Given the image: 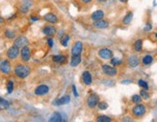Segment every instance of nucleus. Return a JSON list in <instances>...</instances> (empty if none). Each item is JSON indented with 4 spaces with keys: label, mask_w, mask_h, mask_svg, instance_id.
Wrapping results in <instances>:
<instances>
[{
    "label": "nucleus",
    "mask_w": 157,
    "mask_h": 122,
    "mask_svg": "<svg viewBox=\"0 0 157 122\" xmlns=\"http://www.w3.org/2000/svg\"><path fill=\"white\" fill-rule=\"evenodd\" d=\"M131 81H132L131 80H125L121 81V83H123V84H128V83H130Z\"/></svg>",
    "instance_id": "37998d69"
},
{
    "label": "nucleus",
    "mask_w": 157,
    "mask_h": 122,
    "mask_svg": "<svg viewBox=\"0 0 157 122\" xmlns=\"http://www.w3.org/2000/svg\"><path fill=\"white\" fill-rule=\"evenodd\" d=\"M140 96L142 97V99H145V100H148V99H149V94L148 92V90H145V89L141 90Z\"/></svg>",
    "instance_id": "72a5a7b5"
},
{
    "label": "nucleus",
    "mask_w": 157,
    "mask_h": 122,
    "mask_svg": "<svg viewBox=\"0 0 157 122\" xmlns=\"http://www.w3.org/2000/svg\"><path fill=\"white\" fill-rule=\"evenodd\" d=\"M33 4H34V2L32 1V0H22V4L23 6L27 7V8H31V7L33 6Z\"/></svg>",
    "instance_id": "473e14b6"
},
{
    "label": "nucleus",
    "mask_w": 157,
    "mask_h": 122,
    "mask_svg": "<svg viewBox=\"0 0 157 122\" xmlns=\"http://www.w3.org/2000/svg\"><path fill=\"white\" fill-rule=\"evenodd\" d=\"M28 45H29V40L28 38L25 36H19L14 41V46H16L19 49H21V48L26 47V46Z\"/></svg>",
    "instance_id": "6e6552de"
},
{
    "label": "nucleus",
    "mask_w": 157,
    "mask_h": 122,
    "mask_svg": "<svg viewBox=\"0 0 157 122\" xmlns=\"http://www.w3.org/2000/svg\"><path fill=\"white\" fill-rule=\"evenodd\" d=\"M1 100H2V98H1V97H0V101H1Z\"/></svg>",
    "instance_id": "de8ad7c7"
},
{
    "label": "nucleus",
    "mask_w": 157,
    "mask_h": 122,
    "mask_svg": "<svg viewBox=\"0 0 157 122\" xmlns=\"http://www.w3.org/2000/svg\"><path fill=\"white\" fill-rule=\"evenodd\" d=\"M48 121H50V122H62V121H64V119H63L62 115H61L59 113H54L49 117Z\"/></svg>",
    "instance_id": "4be33fe9"
},
{
    "label": "nucleus",
    "mask_w": 157,
    "mask_h": 122,
    "mask_svg": "<svg viewBox=\"0 0 157 122\" xmlns=\"http://www.w3.org/2000/svg\"><path fill=\"white\" fill-rule=\"evenodd\" d=\"M12 72V65L8 58H1L0 59V73L2 75L8 76Z\"/></svg>",
    "instance_id": "f03ea898"
},
{
    "label": "nucleus",
    "mask_w": 157,
    "mask_h": 122,
    "mask_svg": "<svg viewBox=\"0 0 157 122\" xmlns=\"http://www.w3.org/2000/svg\"><path fill=\"white\" fill-rule=\"evenodd\" d=\"M81 80H82L83 83L85 85H91L93 83V77L92 74H91L89 71H84L82 73V76H81Z\"/></svg>",
    "instance_id": "2eb2a0df"
},
{
    "label": "nucleus",
    "mask_w": 157,
    "mask_h": 122,
    "mask_svg": "<svg viewBox=\"0 0 157 122\" xmlns=\"http://www.w3.org/2000/svg\"><path fill=\"white\" fill-rule=\"evenodd\" d=\"M30 19H31L32 21H38V20L40 19L39 17H37V16H32L31 17H30Z\"/></svg>",
    "instance_id": "ea45409f"
},
{
    "label": "nucleus",
    "mask_w": 157,
    "mask_h": 122,
    "mask_svg": "<svg viewBox=\"0 0 157 122\" xmlns=\"http://www.w3.org/2000/svg\"><path fill=\"white\" fill-rule=\"evenodd\" d=\"M93 27L97 29H106L109 27V21L105 19H99V20H95L93 21Z\"/></svg>",
    "instance_id": "dca6fc26"
},
{
    "label": "nucleus",
    "mask_w": 157,
    "mask_h": 122,
    "mask_svg": "<svg viewBox=\"0 0 157 122\" xmlns=\"http://www.w3.org/2000/svg\"><path fill=\"white\" fill-rule=\"evenodd\" d=\"M97 107H98V109H99V110L105 111V110H107V109H108V104L106 103V102H99Z\"/></svg>",
    "instance_id": "2f4dec72"
},
{
    "label": "nucleus",
    "mask_w": 157,
    "mask_h": 122,
    "mask_svg": "<svg viewBox=\"0 0 157 122\" xmlns=\"http://www.w3.org/2000/svg\"><path fill=\"white\" fill-rule=\"evenodd\" d=\"M134 50L136 52H141L143 50V40L139 39V40H136L135 43H134Z\"/></svg>",
    "instance_id": "5701e85b"
},
{
    "label": "nucleus",
    "mask_w": 157,
    "mask_h": 122,
    "mask_svg": "<svg viewBox=\"0 0 157 122\" xmlns=\"http://www.w3.org/2000/svg\"><path fill=\"white\" fill-rule=\"evenodd\" d=\"M42 33H44V35H45L46 37H53L56 35L57 29L54 25L50 23L48 25H45L44 28H42Z\"/></svg>",
    "instance_id": "1a4fd4ad"
},
{
    "label": "nucleus",
    "mask_w": 157,
    "mask_h": 122,
    "mask_svg": "<svg viewBox=\"0 0 157 122\" xmlns=\"http://www.w3.org/2000/svg\"><path fill=\"white\" fill-rule=\"evenodd\" d=\"M20 59L24 63L29 62L30 59H31V49L28 46L21 48V50H20Z\"/></svg>",
    "instance_id": "0eeeda50"
},
{
    "label": "nucleus",
    "mask_w": 157,
    "mask_h": 122,
    "mask_svg": "<svg viewBox=\"0 0 157 122\" xmlns=\"http://www.w3.org/2000/svg\"><path fill=\"white\" fill-rule=\"evenodd\" d=\"M142 62H143V64L145 66H148V65H150L151 63L153 62V56L150 54H146L145 56L143 57V59H142Z\"/></svg>",
    "instance_id": "b1692460"
},
{
    "label": "nucleus",
    "mask_w": 157,
    "mask_h": 122,
    "mask_svg": "<svg viewBox=\"0 0 157 122\" xmlns=\"http://www.w3.org/2000/svg\"><path fill=\"white\" fill-rule=\"evenodd\" d=\"M14 82H13V80H9L8 82H7V92L9 94L13 93V91H14Z\"/></svg>",
    "instance_id": "c756f323"
},
{
    "label": "nucleus",
    "mask_w": 157,
    "mask_h": 122,
    "mask_svg": "<svg viewBox=\"0 0 157 122\" xmlns=\"http://www.w3.org/2000/svg\"><path fill=\"white\" fill-rule=\"evenodd\" d=\"M98 103H99V96L97 94H90L87 98V101H86V104H87L88 108L90 109H95V107H97Z\"/></svg>",
    "instance_id": "39448f33"
},
{
    "label": "nucleus",
    "mask_w": 157,
    "mask_h": 122,
    "mask_svg": "<svg viewBox=\"0 0 157 122\" xmlns=\"http://www.w3.org/2000/svg\"><path fill=\"white\" fill-rule=\"evenodd\" d=\"M83 49H84L83 43L80 42V41H76L72 48V55H81V53L83 52Z\"/></svg>",
    "instance_id": "f8f14e48"
},
{
    "label": "nucleus",
    "mask_w": 157,
    "mask_h": 122,
    "mask_svg": "<svg viewBox=\"0 0 157 122\" xmlns=\"http://www.w3.org/2000/svg\"><path fill=\"white\" fill-rule=\"evenodd\" d=\"M2 21H3V19H1V17H0V22H2Z\"/></svg>",
    "instance_id": "49530a36"
},
{
    "label": "nucleus",
    "mask_w": 157,
    "mask_h": 122,
    "mask_svg": "<svg viewBox=\"0 0 157 122\" xmlns=\"http://www.w3.org/2000/svg\"><path fill=\"white\" fill-rule=\"evenodd\" d=\"M79 1L81 2V3H84V4H89V3H91V2H92L93 0H79Z\"/></svg>",
    "instance_id": "79ce46f5"
},
{
    "label": "nucleus",
    "mask_w": 157,
    "mask_h": 122,
    "mask_svg": "<svg viewBox=\"0 0 157 122\" xmlns=\"http://www.w3.org/2000/svg\"><path fill=\"white\" fill-rule=\"evenodd\" d=\"M123 121H133V119L131 118V117H128V116H125V117L123 118Z\"/></svg>",
    "instance_id": "a19ab883"
},
{
    "label": "nucleus",
    "mask_w": 157,
    "mask_h": 122,
    "mask_svg": "<svg viewBox=\"0 0 157 122\" xmlns=\"http://www.w3.org/2000/svg\"><path fill=\"white\" fill-rule=\"evenodd\" d=\"M133 19V13L132 12H129L125 15V17L123 19V24H130L131 21Z\"/></svg>",
    "instance_id": "393cba45"
},
{
    "label": "nucleus",
    "mask_w": 157,
    "mask_h": 122,
    "mask_svg": "<svg viewBox=\"0 0 157 122\" xmlns=\"http://www.w3.org/2000/svg\"><path fill=\"white\" fill-rule=\"evenodd\" d=\"M19 54H20V49H19V48L14 45L12 47H10L6 52V56L9 60H16Z\"/></svg>",
    "instance_id": "20e7f679"
},
{
    "label": "nucleus",
    "mask_w": 157,
    "mask_h": 122,
    "mask_svg": "<svg viewBox=\"0 0 157 122\" xmlns=\"http://www.w3.org/2000/svg\"><path fill=\"white\" fill-rule=\"evenodd\" d=\"M101 69H102L103 74H104L105 76H107V77H115V76L118 75V69L116 67H114V66L103 64Z\"/></svg>",
    "instance_id": "423d86ee"
},
{
    "label": "nucleus",
    "mask_w": 157,
    "mask_h": 122,
    "mask_svg": "<svg viewBox=\"0 0 157 122\" xmlns=\"http://www.w3.org/2000/svg\"><path fill=\"white\" fill-rule=\"evenodd\" d=\"M72 93L74 94V96L75 97H79V94H78V92H77V89H76V86H75L74 84H72Z\"/></svg>",
    "instance_id": "58836bf2"
},
{
    "label": "nucleus",
    "mask_w": 157,
    "mask_h": 122,
    "mask_svg": "<svg viewBox=\"0 0 157 122\" xmlns=\"http://www.w3.org/2000/svg\"><path fill=\"white\" fill-rule=\"evenodd\" d=\"M97 122H111L112 118L109 117L107 115H98L97 116Z\"/></svg>",
    "instance_id": "bb28decb"
},
{
    "label": "nucleus",
    "mask_w": 157,
    "mask_h": 122,
    "mask_svg": "<svg viewBox=\"0 0 157 122\" xmlns=\"http://www.w3.org/2000/svg\"><path fill=\"white\" fill-rule=\"evenodd\" d=\"M28 10H29V8H27V7L23 6V5H21V6L19 7V12L23 13V14H26V13L28 12Z\"/></svg>",
    "instance_id": "c9c22d12"
},
{
    "label": "nucleus",
    "mask_w": 157,
    "mask_h": 122,
    "mask_svg": "<svg viewBox=\"0 0 157 122\" xmlns=\"http://www.w3.org/2000/svg\"><path fill=\"white\" fill-rule=\"evenodd\" d=\"M98 55H99L100 58L105 60H110L111 58L114 56L113 52L108 48H103V49H100L99 52H98Z\"/></svg>",
    "instance_id": "9d476101"
},
{
    "label": "nucleus",
    "mask_w": 157,
    "mask_h": 122,
    "mask_svg": "<svg viewBox=\"0 0 157 122\" xmlns=\"http://www.w3.org/2000/svg\"><path fill=\"white\" fill-rule=\"evenodd\" d=\"M70 40V36L69 34H64L62 37L60 38V44L62 47L64 48H67L68 45H69V42Z\"/></svg>",
    "instance_id": "412c9836"
},
{
    "label": "nucleus",
    "mask_w": 157,
    "mask_h": 122,
    "mask_svg": "<svg viewBox=\"0 0 157 122\" xmlns=\"http://www.w3.org/2000/svg\"><path fill=\"white\" fill-rule=\"evenodd\" d=\"M138 84L139 86H141L143 89H145V90H148V82H146V80H138Z\"/></svg>",
    "instance_id": "c85d7f7f"
},
{
    "label": "nucleus",
    "mask_w": 157,
    "mask_h": 122,
    "mask_svg": "<svg viewBox=\"0 0 157 122\" xmlns=\"http://www.w3.org/2000/svg\"><path fill=\"white\" fill-rule=\"evenodd\" d=\"M110 63H111V65H113L114 67H117V66H120L123 64V60L120 59L119 57H112L110 59Z\"/></svg>",
    "instance_id": "a878e982"
},
{
    "label": "nucleus",
    "mask_w": 157,
    "mask_h": 122,
    "mask_svg": "<svg viewBox=\"0 0 157 122\" xmlns=\"http://www.w3.org/2000/svg\"><path fill=\"white\" fill-rule=\"evenodd\" d=\"M14 74L19 78H26L31 74V68L28 65L23 64V63H19L15 66Z\"/></svg>",
    "instance_id": "f257e3e1"
},
{
    "label": "nucleus",
    "mask_w": 157,
    "mask_h": 122,
    "mask_svg": "<svg viewBox=\"0 0 157 122\" xmlns=\"http://www.w3.org/2000/svg\"><path fill=\"white\" fill-rule=\"evenodd\" d=\"M103 84H105L106 86H114L115 82L112 80H103Z\"/></svg>",
    "instance_id": "f704fd0d"
},
{
    "label": "nucleus",
    "mask_w": 157,
    "mask_h": 122,
    "mask_svg": "<svg viewBox=\"0 0 157 122\" xmlns=\"http://www.w3.org/2000/svg\"><path fill=\"white\" fill-rule=\"evenodd\" d=\"M4 35H5V37L8 38V39H13V38L16 37V32H15L14 30L7 29L6 31L4 32Z\"/></svg>",
    "instance_id": "cd10ccee"
},
{
    "label": "nucleus",
    "mask_w": 157,
    "mask_h": 122,
    "mask_svg": "<svg viewBox=\"0 0 157 122\" xmlns=\"http://www.w3.org/2000/svg\"><path fill=\"white\" fill-rule=\"evenodd\" d=\"M131 113H132V115L134 116V117L141 118V117H143V116L146 114V106H144V105H142V104L139 103L136 106L133 107Z\"/></svg>",
    "instance_id": "7ed1b4c3"
},
{
    "label": "nucleus",
    "mask_w": 157,
    "mask_h": 122,
    "mask_svg": "<svg viewBox=\"0 0 157 122\" xmlns=\"http://www.w3.org/2000/svg\"><path fill=\"white\" fill-rule=\"evenodd\" d=\"M70 102V96L65 95L61 98H56L52 102V104H53V106H64V105L69 104Z\"/></svg>",
    "instance_id": "ddd939ff"
},
{
    "label": "nucleus",
    "mask_w": 157,
    "mask_h": 122,
    "mask_svg": "<svg viewBox=\"0 0 157 122\" xmlns=\"http://www.w3.org/2000/svg\"><path fill=\"white\" fill-rule=\"evenodd\" d=\"M97 2H104L105 0H97Z\"/></svg>",
    "instance_id": "a18cd8bd"
},
{
    "label": "nucleus",
    "mask_w": 157,
    "mask_h": 122,
    "mask_svg": "<svg viewBox=\"0 0 157 122\" xmlns=\"http://www.w3.org/2000/svg\"><path fill=\"white\" fill-rule=\"evenodd\" d=\"M121 2H123V3H126V2L128 1V0H120Z\"/></svg>",
    "instance_id": "c03bdc74"
},
{
    "label": "nucleus",
    "mask_w": 157,
    "mask_h": 122,
    "mask_svg": "<svg viewBox=\"0 0 157 122\" xmlns=\"http://www.w3.org/2000/svg\"><path fill=\"white\" fill-rule=\"evenodd\" d=\"M151 29H152V24H151L150 22H148V23L146 24L144 30H145V31H150Z\"/></svg>",
    "instance_id": "e433bc0d"
},
{
    "label": "nucleus",
    "mask_w": 157,
    "mask_h": 122,
    "mask_svg": "<svg viewBox=\"0 0 157 122\" xmlns=\"http://www.w3.org/2000/svg\"><path fill=\"white\" fill-rule=\"evenodd\" d=\"M47 44H48L49 48H52L53 46H54V41H53L52 37H48V39H47Z\"/></svg>",
    "instance_id": "4c0bfd02"
},
{
    "label": "nucleus",
    "mask_w": 157,
    "mask_h": 122,
    "mask_svg": "<svg viewBox=\"0 0 157 122\" xmlns=\"http://www.w3.org/2000/svg\"><path fill=\"white\" fill-rule=\"evenodd\" d=\"M139 64H140V59L137 55L135 54H131L130 56H128L127 58V65L128 67L130 68H136L138 67Z\"/></svg>",
    "instance_id": "4468645a"
},
{
    "label": "nucleus",
    "mask_w": 157,
    "mask_h": 122,
    "mask_svg": "<svg viewBox=\"0 0 157 122\" xmlns=\"http://www.w3.org/2000/svg\"><path fill=\"white\" fill-rule=\"evenodd\" d=\"M48 92H49V86L46 84H40L37 86L34 91L36 96H44L46 94H48Z\"/></svg>",
    "instance_id": "9b49d317"
},
{
    "label": "nucleus",
    "mask_w": 157,
    "mask_h": 122,
    "mask_svg": "<svg viewBox=\"0 0 157 122\" xmlns=\"http://www.w3.org/2000/svg\"><path fill=\"white\" fill-rule=\"evenodd\" d=\"M44 19L51 24H55L58 22V17L55 14H53V13H48V14L44 15Z\"/></svg>",
    "instance_id": "f3484780"
},
{
    "label": "nucleus",
    "mask_w": 157,
    "mask_h": 122,
    "mask_svg": "<svg viewBox=\"0 0 157 122\" xmlns=\"http://www.w3.org/2000/svg\"><path fill=\"white\" fill-rule=\"evenodd\" d=\"M52 60H53V62H55V63L64 64L66 61H67V56H66L65 54H56L52 56Z\"/></svg>",
    "instance_id": "aec40b11"
},
{
    "label": "nucleus",
    "mask_w": 157,
    "mask_h": 122,
    "mask_svg": "<svg viewBox=\"0 0 157 122\" xmlns=\"http://www.w3.org/2000/svg\"><path fill=\"white\" fill-rule=\"evenodd\" d=\"M131 101H132L134 104H139V103H141L142 102V97L140 95H138V94H135V95L132 96Z\"/></svg>",
    "instance_id": "7c9ffc66"
},
{
    "label": "nucleus",
    "mask_w": 157,
    "mask_h": 122,
    "mask_svg": "<svg viewBox=\"0 0 157 122\" xmlns=\"http://www.w3.org/2000/svg\"><path fill=\"white\" fill-rule=\"evenodd\" d=\"M104 17V12L102 10H97L91 15V19H92L93 21L95 20H99V19H102Z\"/></svg>",
    "instance_id": "6ab92c4d"
},
{
    "label": "nucleus",
    "mask_w": 157,
    "mask_h": 122,
    "mask_svg": "<svg viewBox=\"0 0 157 122\" xmlns=\"http://www.w3.org/2000/svg\"><path fill=\"white\" fill-rule=\"evenodd\" d=\"M81 62H82V57H81V55H72L70 64L72 67L75 68V67H77V66H79Z\"/></svg>",
    "instance_id": "a211bd4d"
},
{
    "label": "nucleus",
    "mask_w": 157,
    "mask_h": 122,
    "mask_svg": "<svg viewBox=\"0 0 157 122\" xmlns=\"http://www.w3.org/2000/svg\"><path fill=\"white\" fill-rule=\"evenodd\" d=\"M156 38H157V33H156Z\"/></svg>",
    "instance_id": "09e8293b"
}]
</instances>
